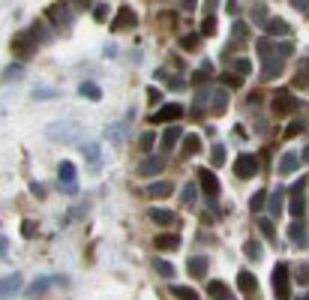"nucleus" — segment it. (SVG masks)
Segmentation results:
<instances>
[{
	"instance_id": "f257e3e1",
	"label": "nucleus",
	"mask_w": 309,
	"mask_h": 300,
	"mask_svg": "<svg viewBox=\"0 0 309 300\" xmlns=\"http://www.w3.org/2000/svg\"><path fill=\"white\" fill-rule=\"evenodd\" d=\"M234 174H237L240 180L255 177V174H258V159H255L252 153H240V156H237V162H234Z\"/></svg>"
},
{
	"instance_id": "f03ea898",
	"label": "nucleus",
	"mask_w": 309,
	"mask_h": 300,
	"mask_svg": "<svg viewBox=\"0 0 309 300\" xmlns=\"http://www.w3.org/2000/svg\"><path fill=\"white\" fill-rule=\"evenodd\" d=\"M273 291L279 300L291 297V288H288V264H276L273 267Z\"/></svg>"
},
{
	"instance_id": "7ed1b4c3",
	"label": "nucleus",
	"mask_w": 309,
	"mask_h": 300,
	"mask_svg": "<svg viewBox=\"0 0 309 300\" xmlns=\"http://www.w3.org/2000/svg\"><path fill=\"white\" fill-rule=\"evenodd\" d=\"M180 114H183V108L177 102H165L156 114H150V123H171L174 126V120H180Z\"/></svg>"
},
{
	"instance_id": "20e7f679",
	"label": "nucleus",
	"mask_w": 309,
	"mask_h": 300,
	"mask_svg": "<svg viewBox=\"0 0 309 300\" xmlns=\"http://www.w3.org/2000/svg\"><path fill=\"white\" fill-rule=\"evenodd\" d=\"M198 183H201V189H204L207 198H216V195H219V180H216V174H213L210 168H198Z\"/></svg>"
},
{
	"instance_id": "39448f33",
	"label": "nucleus",
	"mask_w": 309,
	"mask_h": 300,
	"mask_svg": "<svg viewBox=\"0 0 309 300\" xmlns=\"http://www.w3.org/2000/svg\"><path fill=\"white\" fill-rule=\"evenodd\" d=\"M270 111H273V117H282V114H294V111H297V99H294V96H288V93H282V96H276V99H273Z\"/></svg>"
},
{
	"instance_id": "423d86ee",
	"label": "nucleus",
	"mask_w": 309,
	"mask_h": 300,
	"mask_svg": "<svg viewBox=\"0 0 309 300\" xmlns=\"http://www.w3.org/2000/svg\"><path fill=\"white\" fill-rule=\"evenodd\" d=\"M183 138H186V135H183V129H180V126L174 123V126H168V129L162 132L159 150H162V153H171V150H174V144H177V141H183Z\"/></svg>"
},
{
	"instance_id": "0eeeda50",
	"label": "nucleus",
	"mask_w": 309,
	"mask_h": 300,
	"mask_svg": "<svg viewBox=\"0 0 309 300\" xmlns=\"http://www.w3.org/2000/svg\"><path fill=\"white\" fill-rule=\"evenodd\" d=\"M288 213H291L294 219H303V216H306V195H303V189H291Z\"/></svg>"
},
{
	"instance_id": "6e6552de",
	"label": "nucleus",
	"mask_w": 309,
	"mask_h": 300,
	"mask_svg": "<svg viewBox=\"0 0 309 300\" xmlns=\"http://www.w3.org/2000/svg\"><path fill=\"white\" fill-rule=\"evenodd\" d=\"M288 234H291V243H294L297 249H306V246H309V237H306V225H303V219H294V222H291V228H288Z\"/></svg>"
},
{
	"instance_id": "1a4fd4ad",
	"label": "nucleus",
	"mask_w": 309,
	"mask_h": 300,
	"mask_svg": "<svg viewBox=\"0 0 309 300\" xmlns=\"http://www.w3.org/2000/svg\"><path fill=\"white\" fill-rule=\"evenodd\" d=\"M162 168H165L162 156H147V159L138 165V174H141V177H150V174H159Z\"/></svg>"
},
{
	"instance_id": "9d476101",
	"label": "nucleus",
	"mask_w": 309,
	"mask_h": 300,
	"mask_svg": "<svg viewBox=\"0 0 309 300\" xmlns=\"http://www.w3.org/2000/svg\"><path fill=\"white\" fill-rule=\"evenodd\" d=\"M126 27H135V12H132L129 6H120L117 21L111 24V30H126Z\"/></svg>"
},
{
	"instance_id": "9b49d317",
	"label": "nucleus",
	"mask_w": 309,
	"mask_h": 300,
	"mask_svg": "<svg viewBox=\"0 0 309 300\" xmlns=\"http://www.w3.org/2000/svg\"><path fill=\"white\" fill-rule=\"evenodd\" d=\"M150 219H153L156 225H174V222H177V213L168 210V207H153V210H150Z\"/></svg>"
},
{
	"instance_id": "f8f14e48",
	"label": "nucleus",
	"mask_w": 309,
	"mask_h": 300,
	"mask_svg": "<svg viewBox=\"0 0 309 300\" xmlns=\"http://www.w3.org/2000/svg\"><path fill=\"white\" fill-rule=\"evenodd\" d=\"M228 108V93L225 90H210V114H222Z\"/></svg>"
},
{
	"instance_id": "ddd939ff",
	"label": "nucleus",
	"mask_w": 309,
	"mask_h": 300,
	"mask_svg": "<svg viewBox=\"0 0 309 300\" xmlns=\"http://www.w3.org/2000/svg\"><path fill=\"white\" fill-rule=\"evenodd\" d=\"M201 150V135H186L183 138V147H180V159H189Z\"/></svg>"
},
{
	"instance_id": "4468645a",
	"label": "nucleus",
	"mask_w": 309,
	"mask_h": 300,
	"mask_svg": "<svg viewBox=\"0 0 309 300\" xmlns=\"http://www.w3.org/2000/svg\"><path fill=\"white\" fill-rule=\"evenodd\" d=\"M30 36H33V33H30ZM30 36H27V33L15 36V42H12V51H15L18 57H27V54H33V51H36V45H27V42H30Z\"/></svg>"
},
{
	"instance_id": "2eb2a0df",
	"label": "nucleus",
	"mask_w": 309,
	"mask_h": 300,
	"mask_svg": "<svg viewBox=\"0 0 309 300\" xmlns=\"http://www.w3.org/2000/svg\"><path fill=\"white\" fill-rule=\"evenodd\" d=\"M171 192H174V183H168V180H156L147 186V195H153V198H168Z\"/></svg>"
},
{
	"instance_id": "dca6fc26",
	"label": "nucleus",
	"mask_w": 309,
	"mask_h": 300,
	"mask_svg": "<svg viewBox=\"0 0 309 300\" xmlns=\"http://www.w3.org/2000/svg\"><path fill=\"white\" fill-rule=\"evenodd\" d=\"M237 288H240L243 294H252V291L258 288V282H255V276H252L249 270H240V273H237Z\"/></svg>"
},
{
	"instance_id": "f3484780",
	"label": "nucleus",
	"mask_w": 309,
	"mask_h": 300,
	"mask_svg": "<svg viewBox=\"0 0 309 300\" xmlns=\"http://www.w3.org/2000/svg\"><path fill=\"white\" fill-rule=\"evenodd\" d=\"M264 30H267L270 36H288V33H291V27H288L282 18H270V21L264 24Z\"/></svg>"
},
{
	"instance_id": "a211bd4d",
	"label": "nucleus",
	"mask_w": 309,
	"mask_h": 300,
	"mask_svg": "<svg viewBox=\"0 0 309 300\" xmlns=\"http://www.w3.org/2000/svg\"><path fill=\"white\" fill-rule=\"evenodd\" d=\"M78 93H81L84 99H90V102H99V99H102V90H99V84H93V81H81Z\"/></svg>"
},
{
	"instance_id": "6ab92c4d",
	"label": "nucleus",
	"mask_w": 309,
	"mask_h": 300,
	"mask_svg": "<svg viewBox=\"0 0 309 300\" xmlns=\"http://www.w3.org/2000/svg\"><path fill=\"white\" fill-rule=\"evenodd\" d=\"M186 270H189V276L192 279H201L204 273H207V258H189V264H186Z\"/></svg>"
},
{
	"instance_id": "aec40b11",
	"label": "nucleus",
	"mask_w": 309,
	"mask_h": 300,
	"mask_svg": "<svg viewBox=\"0 0 309 300\" xmlns=\"http://www.w3.org/2000/svg\"><path fill=\"white\" fill-rule=\"evenodd\" d=\"M18 288H21V276H18V273L6 276V279H3V300L15 297V294H18Z\"/></svg>"
},
{
	"instance_id": "412c9836",
	"label": "nucleus",
	"mask_w": 309,
	"mask_h": 300,
	"mask_svg": "<svg viewBox=\"0 0 309 300\" xmlns=\"http://www.w3.org/2000/svg\"><path fill=\"white\" fill-rule=\"evenodd\" d=\"M303 159L297 156V153H285L282 156V162H279V174H291V171H297V165H300Z\"/></svg>"
},
{
	"instance_id": "4be33fe9",
	"label": "nucleus",
	"mask_w": 309,
	"mask_h": 300,
	"mask_svg": "<svg viewBox=\"0 0 309 300\" xmlns=\"http://www.w3.org/2000/svg\"><path fill=\"white\" fill-rule=\"evenodd\" d=\"M153 246H156V249H177V246H180V237H177V234H159V237H153Z\"/></svg>"
},
{
	"instance_id": "5701e85b",
	"label": "nucleus",
	"mask_w": 309,
	"mask_h": 300,
	"mask_svg": "<svg viewBox=\"0 0 309 300\" xmlns=\"http://www.w3.org/2000/svg\"><path fill=\"white\" fill-rule=\"evenodd\" d=\"M246 36H249L246 21H234V24H231V39H234V45H243V42H246Z\"/></svg>"
},
{
	"instance_id": "b1692460",
	"label": "nucleus",
	"mask_w": 309,
	"mask_h": 300,
	"mask_svg": "<svg viewBox=\"0 0 309 300\" xmlns=\"http://www.w3.org/2000/svg\"><path fill=\"white\" fill-rule=\"evenodd\" d=\"M60 180L66 183V192H72V180H75V165L72 162H60Z\"/></svg>"
},
{
	"instance_id": "393cba45",
	"label": "nucleus",
	"mask_w": 309,
	"mask_h": 300,
	"mask_svg": "<svg viewBox=\"0 0 309 300\" xmlns=\"http://www.w3.org/2000/svg\"><path fill=\"white\" fill-rule=\"evenodd\" d=\"M267 201H270V195H267V189H258V192H255V195L249 198V210H252V213H258V210H261V207H264Z\"/></svg>"
},
{
	"instance_id": "a878e982",
	"label": "nucleus",
	"mask_w": 309,
	"mask_h": 300,
	"mask_svg": "<svg viewBox=\"0 0 309 300\" xmlns=\"http://www.w3.org/2000/svg\"><path fill=\"white\" fill-rule=\"evenodd\" d=\"M207 96H210V90H198L195 93V102H192V117H201V111H204V105H207Z\"/></svg>"
},
{
	"instance_id": "bb28decb",
	"label": "nucleus",
	"mask_w": 309,
	"mask_h": 300,
	"mask_svg": "<svg viewBox=\"0 0 309 300\" xmlns=\"http://www.w3.org/2000/svg\"><path fill=\"white\" fill-rule=\"evenodd\" d=\"M207 291H210V297H213V300H234L222 282H210V288H207Z\"/></svg>"
},
{
	"instance_id": "cd10ccee",
	"label": "nucleus",
	"mask_w": 309,
	"mask_h": 300,
	"mask_svg": "<svg viewBox=\"0 0 309 300\" xmlns=\"http://www.w3.org/2000/svg\"><path fill=\"white\" fill-rule=\"evenodd\" d=\"M198 42H201V33H186V36L180 39V48H183V51H195Z\"/></svg>"
},
{
	"instance_id": "c85d7f7f",
	"label": "nucleus",
	"mask_w": 309,
	"mask_h": 300,
	"mask_svg": "<svg viewBox=\"0 0 309 300\" xmlns=\"http://www.w3.org/2000/svg\"><path fill=\"white\" fill-rule=\"evenodd\" d=\"M195 198H198V186H195V183H186L183 192H180V201H183V204H195Z\"/></svg>"
},
{
	"instance_id": "c756f323",
	"label": "nucleus",
	"mask_w": 309,
	"mask_h": 300,
	"mask_svg": "<svg viewBox=\"0 0 309 300\" xmlns=\"http://www.w3.org/2000/svg\"><path fill=\"white\" fill-rule=\"evenodd\" d=\"M153 270H156L159 276H165V279H171V276H174V267H171L168 261H162V258H153Z\"/></svg>"
},
{
	"instance_id": "7c9ffc66",
	"label": "nucleus",
	"mask_w": 309,
	"mask_h": 300,
	"mask_svg": "<svg viewBox=\"0 0 309 300\" xmlns=\"http://www.w3.org/2000/svg\"><path fill=\"white\" fill-rule=\"evenodd\" d=\"M171 294L177 300H198V294L192 288H186V285H171Z\"/></svg>"
},
{
	"instance_id": "2f4dec72",
	"label": "nucleus",
	"mask_w": 309,
	"mask_h": 300,
	"mask_svg": "<svg viewBox=\"0 0 309 300\" xmlns=\"http://www.w3.org/2000/svg\"><path fill=\"white\" fill-rule=\"evenodd\" d=\"M210 162H213V165H225V144H213V150H210Z\"/></svg>"
},
{
	"instance_id": "473e14b6",
	"label": "nucleus",
	"mask_w": 309,
	"mask_h": 300,
	"mask_svg": "<svg viewBox=\"0 0 309 300\" xmlns=\"http://www.w3.org/2000/svg\"><path fill=\"white\" fill-rule=\"evenodd\" d=\"M243 252L258 261V258H261V243H258V240H246V243H243Z\"/></svg>"
},
{
	"instance_id": "72a5a7b5",
	"label": "nucleus",
	"mask_w": 309,
	"mask_h": 300,
	"mask_svg": "<svg viewBox=\"0 0 309 300\" xmlns=\"http://www.w3.org/2000/svg\"><path fill=\"white\" fill-rule=\"evenodd\" d=\"M252 15H255V21H258V24H267V21H270V18H267L264 3H255V6H252Z\"/></svg>"
},
{
	"instance_id": "f704fd0d",
	"label": "nucleus",
	"mask_w": 309,
	"mask_h": 300,
	"mask_svg": "<svg viewBox=\"0 0 309 300\" xmlns=\"http://www.w3.org/2000/svg\"><path fill=\"white\" fill-rule=\"evenodd\" d=\"M216 33V18L213 15H207L204 18V24H201V36H213Z\"/></svg>"
},
{
	"instance_id": "c9c22d12",
	"label": "nucleus",
	"mask_w": 309,
	"mask_h": 300,
	"mask_svg": "<svg viewBox=\"0 0 309 300\" xmlns=\"http://www.w3.org/2000/svg\"><path fill=\"white\" fill-rule=\"evenodd\" d=\"M234 69H237V75H249V72H252V63H249L246 57H237V60H234Z\"/></svg>"
},
{
	"instance_id": "e433bc0d",
	"label": "nucleus",
	"mask_w": 309,
	"mask_h": 300,
	"mask_svg": "<svg viewBox=\"0 0 309 300\" xmlns=\"http://www.w3.org/2000/svg\"><path fill=\"white\" fill-rule=\"evenodd\" d=\"M279 210H282V189H276L270 195V213H279Z\"/></svg>"
},
{
	"instance_id": "4c0bfd02",
	"label": "nucleus",
	"mask_w": 309,
	"mask_h": 300,
	"mask_svg": "<svg viewBox=\"0 0 309 300\" xmlns=\"http://www.w3.org/2000/svg\"><path fill=\"white\" fill-rule=\"evenodd\" d=\"M258 228H261V231H264V234L273 240V234H276V225H273L270 219H258Z\"/></svg>"
},
{
	"instance_id": "58836bf2",
	"label": "nucleus",
	"mask_w": 309,
	"mask_h": 300,
	"mask_svg": "<svg viewBox=\"0 0 309 300\" xmlns=\"http://www.w3.org/2000/svg\"><path fill=\"white\" fill-rule=\"evenodd\" d=\"M153 138H156L153 132H144V135H141V141H138V144H141V150H144V153H147V150L153 147Z\"/></svg>"
},
{
	"instance_id": "ea45409f",
	"label": "nucleus",
	"mask_w": 309,
	"mask_h": 300,
	"mask_svg": "<svg viewBox=\"0 0 309 300\" xmlns=\"http://www.w3.org/2000/svg\"><path fill=\"white\" fill-rule=\"evenodd\" d=\"M300 129H303V123H300V120H297V123H291V126L285 129V138H294V135H297Z\"/></svg>"
},
{
	"instance_id": "a19ab883",
	"label": "nucleus",
	"mask_w": 309,
	"mask_h": 300,
	"mask_svg": "<svg viewBox=\"0 0 309 300\" xmlns=\"http://www.w3.org/2000/svg\"><path fill=\"white\" fill-rule=\"evenodd\" d=\"M93 15H96L99 21H105V18H108V6H93Z\"/></svg>"
},
{
	"instance_id": "79ce46f5",
	"label": "nucleus",
	"mask_w": 309,
	"mask_h": 300,
	"mask_svg": "<svg viewBox=\"0 0 309 300\" xmlns=\"http://www.w3.org/2000/svg\"><path fill=\"white\" fill-rule=\"evenodd\" d=\"M222 81L231 84V87H240V75H222Z\"/></svg>"
},
{
	"instance_id": "37998d69",
	"label": "nucleus",
	"mask_w": 309,
	"mask_h": 300,
	"mask_svg": "<svg viewBox=\"0 0 309 300\" xmlns=\"http://www.w3.org/2000/svg\"><path fill=\"white\" fill-rule=\"evenodd\" d=\"M21 231H24V237H33V222L24 219V222H21Z\"/></svg>"
},
{
	"instance_id": "c03bdc74",
	"label": "nucleus",
	"mask_w": 309,
	"mask_h": 300,
	"mask_svg": "<svg viewBox=\"0 0 309 300\" xmlns=\"http://www.w3.org/2000/svg\"><path fill=\"white\" fill-rule=\"evenodd\" d=\"M147 96H150V102H162V90H156V87H150Z\"/></svg>"
},
{
	"instance_id": "a18cd8bd",
	"label": "nucleus",
	"mask_w": 309,
	"mask_h": 300,
	"mask_svg": "<svg viewBox=\"0 0 309 300\" xmlns=\"http://www.w3.org/2000/svg\"><path fill=\"white\" fill-rule=\"evenodd\" d=\"M45 285H48V279H39V282H36V285H33V288H30V291H42V288H45Z\"/></svg>"
},
{
	"instance_id": "49530a36",
	"label": "nucleus",
	"mask_w": 309,
	"mask_h": 300,
	"mask_svg": "<svg viewBox=\"0 0 309 300\" xmlns=\"http://www.w3.org/2000/svg\"><path fill=\"white\" fill-rule=\"evenodd\" d=\"M297 279H300V282H303V279H309V267H303V270L297 273ZM303 285H306V282H303Z\"/></svg>"
},
{
	"instance_id": "de8ad7c7",
	"label": "nucleus",
	"mask_w": 309,
	"mask_h": 300,
	"mask_svg": "<svg viewBox=\"0 0 309 300\" xmlns=\"http://www.w3.org/2000/svg\"><path fill=\"white\" fill-rule=\"evenodd\" d=\"M300 159H306V162H309V147L303 150V153H300Z\"/></svg>"
}]
</instances>
